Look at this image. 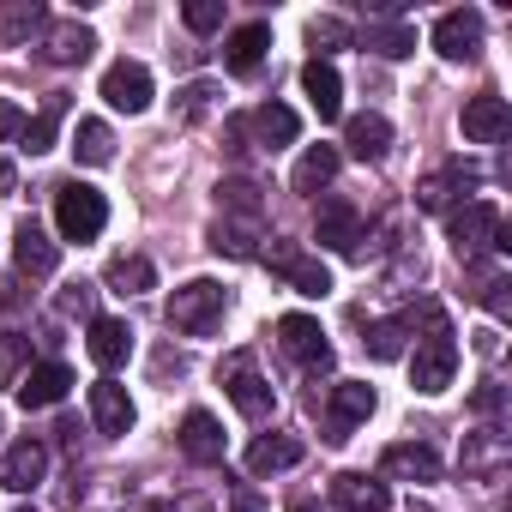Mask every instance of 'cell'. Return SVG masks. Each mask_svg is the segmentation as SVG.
Wrapping results in <instances>:
<instances>
[{
    "instance_id": "cell-1",
    "label": "cell",
    "mask_w": 512,
    "mask_h": 512,
    "mask_svg": "<svg viewBox=\"0 0 512 512\" xmlns=\"http://www.w3.org/2000/svg\"><path fill=\"white\" fill-rule=\"evenodd\" d=\"M452 374H458V338H452V326H446L440 314H428V338L416 344L410 386L434 398V392H446V386H452Z\"/></svg>"
},
{
    "instance_id": "cell-2",
    "label": "cell",
    "mask_w": 512,
    "mask_h": 512,
    "mask_svg": "<svg viewBox=\"0 0 512 512\" xmlns=\"http://www.w3.org/2000/svg\"><path fill=\"white\" fill-rule=\"evenodd\" d=\"M103 223H109V199L97 187H85V181H61L55 187V229L67 241H97Z\"/></svg>"
},
{
    "instance_id": "cell-3",
    "label": "cell",
    "mask_w": 512,
    "mask_h": 512,
    "mask_svg": "<svg viewBox=\"0 0 512 512\" xmlns=\"http://www.w3.org/2000/svg\"><path fill=\"white\" fill-rule=\"evenodd\" d=\"M223 302H229V296H223V284H211V278H193V284H181V290L169 296V308H163V314H169V326H175V332H187V338H205V332L223 320Z\"/></svg>"
},
{
    "instance_id": "cell-4",
    "label": "cell",
    "mask_w": 512,
    "mask_h": 512,
    "mask_svg": "<svg viewBox=\"0 0 512 512\" xmlns=\"http://www.w3.org/2000/svg\"><path fill=\"white\" fill-rule=\"evenodd\" d=\"M266 266H272L296 296H326V290H332V272L314 260L308 247H296V241H272V247H266Z\"/></svg>"
},
{
    "instance_id": "cell-5",
    "label": "cell",
    "mask_w": 512,
    "mask_h": 512,
    "mask_svg": "<svg viewBox=\"0 0 512 512\" xmlns=\"http://www.w3.org/2000/svg\"><path fill=\"white\" fill-rule=\"evenodd\" d=\"M446 235H452V247H458V260H476L482 247H494V235H500V211H494V199H470V205H458V211L446 217Z\"/></svg>"
},
{
    "instance_id": "cell-6",
    "label": "cell",
    "mask_w": 512,
    "mask_h": 512,
    "mask_svg": "<svg viewBox=\"0 0 512 512\" xmlns=\"http://www.w3.org/2000/svg\"><path fill=\"white\" fill-rule=\"evenodd\" d=\"M278 344H284V356L302 362L308 374H326V368H332V344H326L320 320H308V314H284V320H278Z\"/></svg>"
},
{
    "instance_id": "cell-7",
    "label": "cell",
    "mask_w": 512,
    "mask_h": 512,
    "mask_svg": "<svg viewBox=\"0 0 512 512\" xmlns=\"http://www.w3.org/2000/svg\"><path fill=\"white\" fill-rule=\"evenodd\" d=\"M223 392H229V404H235L247 422H266V416H272V386L253 374V356H229V362H223Z\"/></svg>"
},
{
    "instance_id": "cell-8",
    "label": "cell",
    "mask_w": 512,
    "mask_h": 512,
    "mask_svg": "<svg viewBox=\"0 0 512 512\" xmlns=\"http://www.w3.org/2000/svg\"><path fill=\"white\" fill-rule=\"evenodd\" d=\"M434 49L446 61H476L482 55V13L476 7H452L434 19Z\"/></svg>"
},
{
    "instance_id": "cell-9",
    "label": "cell",
    "mask_w": 512,
    "mask_h": 512,
    "mask_svg": "<svg viewBox=\"0 0 512 512\" xmlns=\"http://www.w3.org/2000/svg\"><path fill=\"white\" fill-rule=\"evenodd\" d=\"M103 103L109 109H127V115L151 109V67L145 61H115L103 73Z\"/></svg>"
},
{
    "instance_id": "cell-10",
    "label": "cell",
    "mask_w": 512,
    "mask_h": 512,
    "mask_svg": "<svg viewBox=\"0 0 512 512\" xmlns=\"http://www.w3.org/2000/svg\"><path fill=\"white\" fill-rule=\"evenodd\" d=\"M458 127H464V139H470V145H500V139L512 133V109H506V97L482 91V97H470V103H464Z\"/></svg>"
},
{
    "instance_id": "cell-11",
    "label": "cell",
    "mask_w": 512,
    "mask_h": 512,
    "mask_svg": "<svg viewBox=\"0 0 512 512\" xmlns=\"http://www.w3.org/2000/svg\"><path fill=\"white\" fill-rule=\"evenodd\" d=\"M476 181H482V169H476V163H464V157H452L446 169H434V175L416 187V205H422V211H446V205H452L458 193H470Z\"/></svg>"
},
{
    "instance_id": "cell-12",
    "label": "cell",
    "mask_w": 512,
    "mask_h": 512,
    "mask_svg": "<svg viewBox=\"0 0 512 512\" xmlns=\"http://www.w3.org/2000/svg\"><path fill=\"white\" fill-rule=\"evenodd\" d=\"M13 260H19V272H25V278H49V272L61 266V247L49 241V229H43V223H31V217H25V223L13 229Z\"/></svg>"
},
{
    "instance_id": "cell-13",
    "label": "cell",
    "mask_w": 512,
    "mask_h": 512,
    "mask_svg": "<svg viewBox=\"0 0 512 512\" xmlns=\"http://www.w3.org/2000/svg\"><path fill=\"white\" fill-rule=\"evenodd\" d=\"M67 386H73V368L67 362H37V368H25V380L13 392H19L25 410H49V404L67 398Z\"/></svg>"
},
{
    "instance_id": "cell-14",
    "label": "cell",
    "mask_w": 512,
    "mask_h": 512,
    "mask_svg": "<svg viewBox=\"0 0 512 512\" xmlns=\"http://www.w3.org/2000/svg\"><path fill=\"white\" fill-rule=\"evenodd\" d=\"M458 464H464V476H476V482H500L506 464H512V446H506V434H464Z\"/></svg>"
},
{
    "instance_id": "cell-15",
    "label": "cell",
    "mask_w": 512,
    "mask_h": 512,
    "mask_svg": "<svg viewBox=\"0 0 512 512\" xmlns=\"http://www.w3.org/2000/svg\"><path fill=\"white\" fill-rule=\"evenodd\" d=\"M43 476H49V446H43V440H19V446H7V458H0V482H7L13 494H31Z\"/></svg>"
},
{
    "instance_id": "cell-16",
    "label": "cell",
    "mask_w": 512,
    "mask_h": 512,
    "mask_svg": "<svg viewBox=\"0 0 512 512\" xmlns=\"http://www.w3.org/2000/svg\"><path fill=\"white\" fill-rule=\"evenodd\" d=\"M368 416H374V386L368 380H338L332 386V434L326 440H350V428L368 422Z\"/></svg>"
},
{
    "instance_id": "cell-17",
    "label": "cell",
    "mask_w": 512,
    "mask_h": 512,
    "mask_svg": "<svg viewBox=\"0 0 512 512\" xmlns=\"http://www.w3.org/2000/svg\"><path fill=\"white\" fill-rule=\"evenodd\" d=\"M266 49H272V25H266V19H253V25H241V31L229 37L223 61H229V73H235V79H253V73L266 67Z\"/></svg>"
},
{
    "instance_id": "cell-18",
    "label": "cell",
    "mask_w": 512,
    "mask_h": 512,
    "mask_svg": "<svg viewBox=\"0 0 512 512\" xmlns=\"http://www.w3.org/2000/svg\"><path fill=\"white\" fill-rule=\"evenodd\" d=\"M91 422H97V434L121 440V434L133 428V398H127V386L97 380V386H91Z\"/></svg>"
},
{
    "instance_id": "cell-19",
    "label": "cell",
    "mask_w": 512,
    "mask_h": 512,
    "mask_svg": "<svg viewBox=\"0 0 512 512\" xmlns=\"http://www.w3.org/2000/svg\"><path fill=\"white\" fill-rule=\"evenodd\" d=\"M175 440H181V452H187L193 464H223V428H217L211 410H187Z\"/></svg>"
},
{
    "instance_id": "cell-20",
    "label": "cell",
    "mask_w": 512,
    "mask_h": 512,
    "mask_svg": "<svg viewBox=\"0 0 512 512\" xmlns=\"http://www.w3.org/2000/svg\"><path fill=\"white\" fill-rule=\"evenodd\" d=\"M314 235H320V247H332V253H356V241H362V217H356V205H350V199H326Z\"/></svg>"
},
{
    "instance_id": "cell-21",
    "label": "cell",
    "mask_w": 512,
    "mask_h": 512,
    "mask_svg": "<svg viewBox=\"0 0 512 512\" xmlns=\"http://www.w3.org/2000/svg\"><path fill=\"white\" fill-rule=\"evenodd\" d=\"M332 500H338L344 512H392V494H386V482H374V476H362V470H344V476H332Z\"/></svg>"
},
{
    "instance_id": "cell-22",
    "label": "cell",
    "mask_w": 512,
    "mask_h": 512,
    "mask_svg": "<svg viewBox=\"0 0 512 512\" xmlns=\"http://www.w3.org/2000/svg\"><path fill=\"white\" fill-rule=\"evenodd\" d=\"M302 91H308V103L320 109V121H338V115H344V79H338L332 61H308V67H302Z\"/></svg>"
},
{
    "instance_id": "cell-23",
    "label": "cell",
    "mask_w": 512,
    "mask_h": 512,
    "mask_svg": "<svg viewBox=\"0 0 512 512\" xmlns=\"http://www.w3.org/2000/svg\"><path fill=\"white\" fill-rule=\"evenodd\" d=\"M290 464H302V440L296 434H260V440L247 446V470L253 476H278Z\"/></svg>"
},
{
    "instance_id": "cell-24",
    "label": "cell",
    "mask_w": 512,
    "mask_h": 512,
    "mask_svg": "<svg viewBox=\"0 0 512 512\" xmlns=\"http://www.w3.org/2000/svg\"><path fill=\"white\" fill-rule=\"evenodd\" d=\"M380 470L386 476H404V482H434L440 476V458L428 446H416V440H398V446L380 452Z\"/></svg>"
},
{
    "instance_id": "cell-25",
    "label": "cell",
    "mask_w": 512,
    "mask_h": 512,
    "mask_svg": "<svg viewBox=\"0 0 512 512\" xmlns=\"http://www.w3.org/2000/svg\"><path fill=\"white\" fill-rule=\"evenodd\" d=\"M241 133H260V145L278 151V145H290V139L302 133V121H296V109H284V103H260V109L241 121Z\"/></svg>"
},
{
    "instance_id": "cell-26",
    "label": "cell",
    "mask_w": 512,
    "mask_h": 512,
    "mask_svg": "<svg viewBox=\"0 0 512 512\" xmlns=\"http://www.w3.org/2000/svg\"><path fill=\"white\" fill-rule=\"evenodd\" d=\"M344 145H350V157L380 163V157L392 151V121H386V115H356V121L344 127Z\"/></svg>"
},
{
    "instance_id": "cell-27",
    "label": "cell",
    "mask_w": 512,
    "mask_h": 512,
    "mask_svg": "<svg viewBox=\"0 0 512 512\" xmlns=\"http://www.w3.org/2000/svg\"><path fill=\"white\" fill-rule=\"evenodd\" d=\"M103 284L115 296H139V290H157V266L145 260V253H115L109 272H103Z\"/></svg>"
},
{
    "instance_id": "cell-28",
    "label": "cell",
    "mask_w": 512,
    "mask_h": 512,
    "mask_svg": "<svg viewBox=\"0 0 512 512\" xmlns=\"http://www.w3.org/2000/svg\"><path fill=\"white\" fill-rule=\"evenodd\" d=\"M332 175H338V151H332V145H308L302 163H296V175H290V187H296L302 199H314L320 187H332Z\"/></svg>"
},
{
    "instance_id": "cell-29",
    "label": "cell",
    "mask_w": 512,
    "mask_h": 512,
    "mask_svg": "<svg viewBox=\"0 0 512 512\" xmlns=\"http://www.w3.org/2000/svg\"><path fill=\"white\" fill-rule=\"evenodd\" d=\"M127 356H133V332H127L121 320H91V362L115 374Z\"/></svg>"
},
{
    "instance_id": "cell-30",
    "label": "cell",
    "mask_w": 512,
    "mask_h": 512,
    "mask_svg": "<svg viewBox=\"0 0 512 512\" xmlns=\"http://www.w3.org/2000/svg\"><path fill=\"white\" fill-rule=\"evenodd\" d=\"M91 49H97V37H91L85 25H55L49 43H43V61H55V67H79V61H91Z\"/></svg>"
},
{
    "instance_id": "cell-31",
    "label": "cell",
    "mask_w": 512,
    "mask_h": 512,
    "mask_svg": "<svg viewBox=\"0 0 512 512\" xmlns=\"http://www.w3.org/2000/svg\"><path fill=\"white\" fill-rule=\"evenodd\" d=\"M73 157H79L85 169H103V163L115 157V133H109V121H79V133H73Z\"/></svg>"
},
{
    "instance_id": "cell-32",
    "label": "cell",
    "mask_w": 512,
    "mask_h": 512,
    "mask_svg": "<svg viewBox=\"0 0 512 512\" xmlns=\"http://www.w3.org/2000/svg\"><path fill=\"white\" fill-rule=\"evenodd\" d=\"M37 25H43L37 0H7V7H0V43H25Z\"/></svg>"
},
{
    "instance_id": "cell-33",
    "label": "cell",
    "mask_w": 512,
    "mask_h": 512,
    "mask_svg": "<svg viewBox=\"0 0 512 512\" xmlns=\"http://www.w3.org/2000/svg\"><path fill=\"white\" fill-rule=\"evenodd\" d=\"M374 55H386V61H404V55H416V31L410 25H368V37H362Z\"/></svg>"
},
{
    "instance_id": "cell-34",
    "label": "cell",
    "mask_w": 512,
    "mask_h": 512,
    "mask_svg": "<svg viewBox=\"0 0 512 512\" xmlns=\"http://www.w3.org/2000/svg\"><path fill=\"white\" fill-rule=\"evenodd\" d=\"M31 368V338L25 332H0V386H19Z\"/></svg>"
},
{
    "instance_id": "cell-35",
    "label": "cell",
    "mask_w": 512,
    "mask_h": 512,
    "mask_svg": "<svg viewBox=\"0 0 512 512\" xmlns=\"http://www.w3.org/2000/svg\"><path fill=\"white\" fill-rule=\"evenodd\" d=\"M61 115H67V97H49V103H43V115H37V121H25V151H31V157L55 145V127H61Z\"/></svg>"
},
{
    "instance_id": "cell-36",
    "label": "cell",
    "mask_w": 512,
    "mask_h": 512,
    "mask_svg": "<svg viewBox=\"0 0 512 512\" xmlns=\"http://www.w3.org/2000/svg\"><path fill=\"white\" fill-rule=\"evenodd\" d=\"M253 241H260V235L241 229V223H217V229H211V247L229 253V260H260V247H253Z\"/></svg>"
},
{
    "instance_id": "cell-37",
    "label": "cell",
    "mask_w": 512,
    "mask_h": 512,
    "mask_svg": "<svg viewBox=\"0 0 512 512\" xmlns=\"http://www.w3.org/2000/svg\"><path fill=\"white\" fill-rule=\"evenodd\" d=\"M217 193H223V211H235V217H247V223H260V217H266L260 187H253V181H223Z\"/></svg>"
},
{
    "instance_id": "cell-38",
    "label": "cell",
    "mask_w": 512,
    "mask_h": 512,
    "mask_svg": "<svg viewBox=\"0 0 512 512\" xmlns=\"http://www.w3.org/2000/svg\"><path fill=\"white\" fill-rule=\"evenodd\" d=\"M404 332H410L404 320H380L362 344H368V356H374V362H398V356H404Z\"/></svg>"
},
{
    "instance_id": "cell-39",
    "label": "cell",
    "mask_w": 512,
    "mask_h": 512,
    "mask_svg": "<svg viewBox=\"0 0 512 512\" xmlns=\"http://www.w3.org/2000/svg\"><path fill=\"white\" fill-rule=\"evenodd\" d=\"M181 25L199 31V37L217 31V25H223V0H187V7H181Z\"/></svg>"
},
{
    "instance_id": "cell-40",
    "label": "cell",
    "mask_w": 512,
    "mask_h": 512,
    "mask_svg": "<svg viewBox=\"0 0 512 512\" xmlns=\"http://www.w3.org/2000/svg\"><path fill=\"white\" fill-rule=\"evenodd\" d=\"M211 97H217V91H211L205 79H193L187 91H175V115H181V121H199V115L211 109Z\"/></svg>"
},
{
    "instance_id": "cell-41",
    "label": "cell",
    "mask_w": 512,
    "mask_h": 512,
    "mask_svg": "<svg viewBox=\"0 0 512 512\" xmlns=\"http://www.w3.org/2000/svg\"><path fill=\"white\" fill-rule=\"evenodd\" d=\"M308 43H314V49H344V43H350V25L326 13V19H314V25H308Z\"/></svg>"
},
{
    "instance_id": "cell-42",
    "label": "cell",
    "mask_w": 512,
    "mask_h": 512,
    "mask_svg": "<svg viewBox=\"0 0 512 512\" xmlns=\"http://www.w3.org/2000/svg\"><path fill=\"white\" fill-rule=\"evenodd\" d=\"M476 296L488 302V314H494V320H506V314H512V296H506V278H488V284H482Z\"/></svg>"
},
{
    "instance_id": "cell-43",
    "label": "cell",
    "mask_w": 512,
    "mask_h": 512,
    "mask_svg": "<svg viewBox=\"0 0 512 512\" xmlns=\"http://www.w3.org/2000/svg\"><path fill=\"white\" fill-rule=\"evenodd\" d=\"M500 404H506V392H500V386H494V380H488V386H476V392H470V410H476V416H500Z\"/></svg>"
},
{
    "instance_id": "cell-44",
    "label": "cell",
    "mask_w": 512,
    "mask_h": 512,
    "mask_svg": "<svg viewBox=\"0 0 512 512\" xmlns=\"http://www.w3.org/2000/svg\"><path fill=\"white\" fill-rule=\"evenodd\" d=\"M13 133H25V115L13 97H0V139H13Z\"/></svg>"
},
{
    "instance_id": "cell-45",
    "label": "cell",
    "mask_w": 512,
    "mask_h": 512,
    "mask_svg": "<svg viewBox=\"0 0 512 512\" xmlns=\"http://www.w3.org/2000/svg\"><path fill=\"white\" fill-rule=\"evenodd\" d=\"M476 350H482V356H500V332H494V326H488V332H476Z\"/></svg>"
},
{
    "instance_id": "cell-46",
    "label": "cell",
    "mask_w": 512,
    "mask_h": 512,
    "mask_svg": "<svg viewBox=\"0 0 512 512\" xmlns=\"http://www.w3.org/2000/svg\"><path fill=\"white\" fill-rule=\"evenodd\" d=\"M13 187H19V169H13V163H0V199H13Z\"/></svg>"
},
{
    "instance_id": "cell-47",
    "label": "cell",
    "mask_w": 512,
    "mask_h": 512,
    "mask_svg": "<svg viewBox=\"0 0 512 512\" xmlns=\"http://www.w3.org/2000/svg\"><path fill=\"white\" fill-rule=\"evenodd\" d=\"M145 512H181V506H175V500H151Z\"/></svg>"
},
{
    "instance_id": "cell-48",
    "label": "cell",
    "mask_w": 512,
    "mask_h": 512,
    "mask_svg": "<svg viewBox=\"0 0 512 512\" xmlns=\"http://www.w3.org/2000/svg\"><path fill=\"white\" fill-rule=\"evenodd\" d=\"M290 512H320V506H308V500H302V506H290Z\"/></svg>"
}]
</instances>
